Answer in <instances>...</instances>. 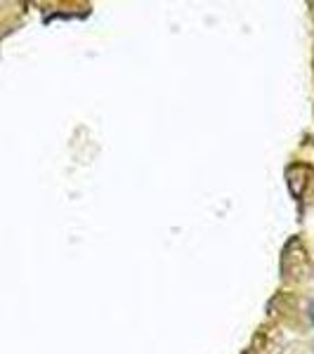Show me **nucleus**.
Listing matches in <instances>:
<instances>
[{"mask_svg":"<svg viewBox=\"0 0 314 354\" xmlns=\"http://www.w3.org/2000/svg\"><path fill=\"white\" fill-rule=\"evenodd\" d=\"M284 281H302L310 274V255L302 243L300 236H290L286 245L281 248V258H279Z\"/></svg>","mask_w":314,"mask_h":354,"instance_id":"obj_1","label":"nucleus"},{"mask_svg":"<svg viewBox=\"0 0 314 354\" xmlns=\"http://www.w3.org/2000/svg\"><path fill=\"white\" fill-rule=\"evenodd\" d=\"M312 350H314V340H312Z\"/></svg>","mask_w":314,"mask_h":354,"instance_id":"obj_4","label":"nucleus"},{"mask_svg":"<svg viewBox=\"0 0 314 354\" xmlns=\"http://www.w3.org/2000/svg\"><path fill=\"white\" fill-rule=\"evenodd\" d=\"M286 185H288V192L293 198H302L305 194L307 185H310V168L302 163H290L286 168Z\"/></svg>","mask_w":314,"mask_h":354,"instance_id":"obj_2","label":"nucleus"},{"mask_svg":"<svg viewBox=\"0 0 314 354\" xmlns=\"http://www.w3.org/2000/svg\"><path fill=\"white\" fill-rule=\"evenodd\" d=\"M307 314H310V322L314 324V300L310 302V305H307Z\"/></svg>","mask_w":314,"mask_h":354,"instance_id":"obj_3","label":"nucleus"}]
</instances>
